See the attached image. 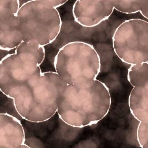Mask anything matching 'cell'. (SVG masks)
<instances>
[{
    "instance_id": "cell-1",
    "label": "cell",
    "mask_w": 148,
    "mask_h": 148,
    "mask_svg": "<svg viewBox=\"0 0 148 148\" xmlns=\"http://www.w3.org/2000/svg\"><path fill=\"white\" fill-rule=\"evenodd\" d=\"M111 95L107 86L96 79L85 87L68 85L61 95L57 113L62 121L73 128L98 123L108 114Z\"/></svg>"
},
{
    "instance_id": "cell-2",
    "label": "cell",
    "mask_w": 148,
    "mask_h": 148,
    "mask_svg": "<svg viewBox=\"0 0 148 148\" xmlns=\"http://www.w3.org/2000/svg\"><path fill=\"white\" fill-rule=\"evenodd\" d=\"M67 86L56 72L42 73L13 99L14 109L27 121H47L57 113L59 100Z\"/></svg>"
},
{
    "instance_id": "cell-3",
    "label": "cell",
    "mask_w": 148,
    "mask_h": 148,
    "mask_svg": "<svg viewBox=\"0 0 148 148\" xmlns=\"http://www.w3.org/2000/svg\"><path fill=\"white\" fill-rule=\"evenodd\" d=\"M45 49L38 44L23 41L15 53L7 54L0 63V90L14 99L42 73L40 66L45 60Z\"/></svg>"
},
{
    "instance_id": "cell-4",
    "label": "cell",
    "mask_w": 148,
    "mask_h": 148,
    "mask_svg": "<svg viewBox=\"0 0 148 148\" xmlns=\"http://www.w3.org/2000/svg\"><path fill=\"white\" fill-rule=\"evenodd\" d=\"M56 72L68 85L85 87L97 79L100 73L99 55L92 45L82 41L64 45L55 56Z\"/></svg>"
},
{
    "instance_id": "cell-5",
    "label": "cell",
    "mask_w": 148,
    "mask_h": 148,
    "mask_svg": "<svg viewBox=\"0 0 148 148\" xmlns=\"http://www.w3.org/2000/svg\"><path fill=\"white\" fill-rule=\"evenodd\" d=\"M18 18L23 40L42 46L52 43L60 33L62 22L57 8L35 0L21 5Z\"/></svg>"
},
{
    "instance_id": "cell-6",
    "label": "cell",
    "mask_w": 148,
    "mask_h": 148,
    "mask_svg": "<svg viewBox=\"0 0 148 148\" xmlns=\"http://www.w3.org/2000/svg\"><path fill=\"white\" fill-rule=\"evenodd\" d=\"M112 43L115 53L124 63H148V21L139 18L124 21L115 30Z\"/></svg>"
},
{
    "instance_id": "cell-7",
    "label": "cell",
    "mask_w": 148,
    "mask_h": 148,
    "mask_svg": "<svg viewBox=\"0 0 148 148\" xmlns=\"http://www.w3.org/2000/svg\"><path fill=\"white\" fill-rule=\"evenodd\" d=\"M133 89L128 104L131 114L139 121L136 136L139 146L148 148V62L131 66L127 75Z\"/></svg>"
},
{
    "instance_id": "cell-8",
    "label": "cell",
    "mask_w": 148,
    "mask_h": 148,
    "mask_svg": "<svg viewBox=\"0 0 148 148\" xmlns=\"http://www.w3.org/2000/svg\"><path fill=\"white\" fill-rule=\"evenodd\" d=\"M20 0H0V48L2 51L15 49L23 41L18 12Z\"/></svg>"
},
{
    "instance_id": "cell-9",
    "label": "cell",
    "mask_w": 148,
    "mask_h": 148,
    "mask_svg": "<svg viewBox=\"0 0 148 148\" xmlns=\"http://www.w3.org/2000/svg\"><path fill=\"white\" fill-rule=\"evenodd\" d=\"M114 10L113 0H75L72 14L78 25L92 28L108 20Z\"/></svg>"
},
{
    "instance_id": "cell-10",
    "label": "cell",
    "mask_w": 148,
    "mask_h": 148,
    "mask_svg": "<svg viewBox=\"0 0 148 148\" xmlns=\"http://www.w3.org/2000/svg\"><path fill=\"white\" fill-rule=\"evenodd\" d=\"M20 121L7 113L0 114V148H29Z\"/></svg>"
},
{
    "instance_id": "cell-11",
    "label": "cell",
    "mask_w": 148,
    "mask_h": 148,
    "mask_svg": "<svg viewBox=\"0 0 148 148\" xmlns=\"http://www.w3.org/2000/svg\"><path fill=\"white\" fill-rule=\"evenodd\" d=\"M45 3L56 8H58L64 5L68 0H35Z\"/></svg>"
},
{
    "instance_id": "cell-12",
    "label": "cell",
    "mask_w": 148,
    "mask_h": 148,
    "mask_svg": "<svg viewBox=\"0 0 148 148\" xmlns=\"http://www.w3.org/2000/svg\"><path fill=\"white\" fill-rule=\"evenodd\" d=\"M139 12L144 17L148 20V0H142Z\"/></svg>"
}]
</instances>
